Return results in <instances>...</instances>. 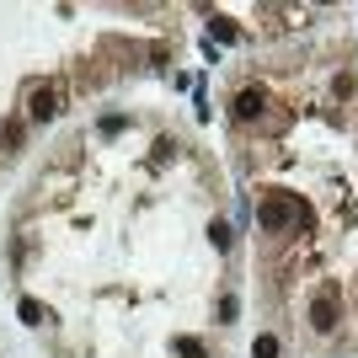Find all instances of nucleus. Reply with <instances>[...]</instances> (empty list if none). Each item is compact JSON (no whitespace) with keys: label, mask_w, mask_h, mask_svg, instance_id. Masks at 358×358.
<instances>
[{"label":"nucleus","mask_w":358,"mask_h":358,"mask_svg":"<svg viewBox=\"0 0 358 358\" xmlns=\"http://www.w3.org/2000/svg\"><path fill=\"white\" fill-rule=\"evenodd\" d=\"M54 113H59V91H54V86H32V97H27V118L48 123Z\"/></svg>","instance_id":"obj_3"},{"label":"nucleus","mask_w":358,"mask_h":358,"mask_svg":"<svg viewBox=\"0 0 358 358\" xmlns=\"http://www.w3.org/2000/svg\"><path fill=\"white\" fill-rule=\"evenodd\" d=\"M262 113H267V91H257V86H246V91L236 97V118H241V123H257Z\"/></svg>","instance_id":"obj_4"},{"label":"nucleus","mask_w":358,"mask_h":358,"mask_svg":"<svg viewBox=\"0 0 358 358\" xmlns=\"http://www.w3.org/2000/svg\"><path fill=\"white\" fill-rule=\"evenodd\" d=\"M310 326H316V332H332V326H337V283H326V289L316 294V305H310Z\"/></svg>","instance_id":"obj_2"},{"label":"nucleus","mask_w":358,"mask_h":358,"mask_svg":"<svg viewBox=\"0 0 358 358\" xmlns=\"http://www.w3.org/2000/svg\"><path fill=\"white\" fill-rule=\"evenodd\" d=\"M252 353H257V358H273V353H279V337H257V348H252Z\"/></svg>","instance_id":"obj_9"},{"label":"nucleus","mask_w":358,"mask_h":358,"mask_svg":"<svg viewBox=\"0 0 358 358\" xmlns=\"http://www.w3.org/2000/svg\"><path fill=\"white\" fill-rule=\"evenodd\" d=\"M299 214H305V209H299V198L273 193V198L257 209V225H262V230H283V225H289V219H299Z\"/></svg>","instance_id":"obj_1"},{"label":"nucleus","mask_w":358,"mask_h":358,"mask_svg":"<svg viewBox=\"0 0 358 358\" xmlns=\"http://www.w3.org/2000/svg\"><path fill=\"white\" fill-rule=\"evenodd\" d=\"M214 38H241V32H236V21H225V17H214Z\"/></svg>","instance_id":"obj_10"},{"label":"nucleus","mask_w":358,"mask_h":358,"mask_svg":"<svg viewBox=\"0 0 358 358\" xmlns=\"http://www.w3.org/2000/svg\"><path fill=\"white\" fill-rule=\"evenodd\" d=\"M209 236H214V246H219V252H230V241H236V236H230V225H214Z\"/></svg>","instance_id":"obj_8"},{"label":"nucleus","mask_w":358,"mask_h":358,"mask_svg":"<svg viewBox=\"0 0 358 358\" xmlns=\"http://www.w3.org/2000/svg\"><path fill=\"white\" fill-rule=\"evenodd\" d=\"M171 348H177L182 358H209V353H203V342H193V337H177Z\"/></svg>","instance_id":"obj_6"},{"label":"nucleus","mask_w":358,"mask_h":358,"mask_svg":"<svg viewBox=\"0 0 358 358\" xmlns=\"http://www.w3.org/2000/svg\"><path fill=\"white\" fill-rule=\"evenodd\" d=\"M236 310H241V299H236V294L219 299V321H236Z\"/></svg>","instance_id":"obj_7"},{"label":"nucleus","mask_w":358,"mask_h":358,"mask_svg":"<svg viewBox=\"0 0 358 358\" xmlns=\"http://www.w3.org/2000/svg\"><path fill=\"white\" fill-rule=\"evenodd\" d=\"M17 310H21V321H27V326H43V321H48V310H43L38 299H21Z\"/></svg>","instance_id":"obj_5"}]
</instances>
